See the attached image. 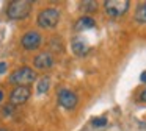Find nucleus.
<instances>
[{
	"label": "nucleus",
	"instance_id": "8",
	"mask_svg": "<svg viewBox=\"0 0 146 131\" xmlns=\"http://www.w3.org/2000/svg\"><path fill=\"white\" fill-rule=\"evenodd\" d=\"M33 64H35V67H36V69L46 70V69H50L52 66H54V58H52V55H50V53H47V52L39 53V55L35 58Z\"/></svg>",
	"mask_w": 146,
	"mask_h": 131
},
{
	"label": "nucleus",
	"instance_id": "5",
	"mask_svg": "<svg viewBox=\"0 0 146 131\" xmlns=\"http://www.w3.org/2000/svg\"><path fill=\"white\" fill-rule=\"evenodd\" d=\"M21 44H22V47L25 50L32 52V50H36L42 44V37H41V34H39L38 31H33L32 30V31H27V33L22 36Z\"/></svg>",
	"mask_w": 146,
	"mask_h": 131
},
{
	"label": "nucleus",
	"instance_id": "14",
	"mask_svg": "<svg viewBox=\"0 0 146 131\" xmlns=\"http://www.w3.org/2000/svg\"><path fill=\"white\" fill-rule=\"evenodd\" d=\"M93 125H94V126H105V125H107V119L105 117H98V119L93 120Z\"/></svg>",
	"mask_w": 146,
	"mask_h": 131
},
{
	"label": "nucleus",
	"instance_id": "4",
	"mask_svg": "<svg viewBox=\"0 0 146 131\" xmlns=\"http://www.w3.org/2000/svg\"><path fill=\"white\" fill-rule=\"evenodd\" d=\"M130 3L127 0H107L104 3L105 6V12L111 17H121L124 12L129 9Z\"/></svg>",
	"mask_w": 146,
	"mask_h": 131
},
{
	"label": "nucleus",
	"instance_id": "18",
	"mask_svg": "<svg viewBox=\"0 0 146 131\" xmlns=\"http://www.w3.org/2000/svg\"><path fill=\"white\" fill-rule=\"evenodd\" d=\"M2 100H3V92L0 90V102H2Z\"/></svg>",
	"mask_w": 146,
	"mask_h": 131
},
{
	"label": "nucleus",
	"instance_id": "6",
	"mask_svg": "<svg viewBox=\"0 0 146 131\" xmlns=\"http://www.w3.org/2000/svg\"><path fill=\"white\" fill-rule=\"evenodd\" d=\"M30 87L25 86H16L10 94V103L11 105H24L30 98Z\"/></svg>",
	"mask_w": 146,
	"mask_h": 131
},
{
	"label": "nucleus",
	"instance_id": "13",
	"mask_svg": "<svg viewBox=\"0 0 146 131\" xmlns=\"http://www.w3.org/2000/svg\"><path fill=\"white\" fill-rule=\"evenodd\" d=\"M82 8L85 9V11H96V9H98V3L96 2H83Z\"/></svg>",
	"mask_w": 146,
	"mask_h": 131
},
{
	"label": "nucleus",
	"instance_id": "1",
	"mask_svg": "<svg viewBox=\"0 0 146 131\" xmlns=\"http://www.w3.org/2000/svg\"><path fill=\"white\" fill-rule=\"evenodd\" d=\"M32 11V2H27V0H16V2H11L7 8V16L11 20H21V19H25L27 16Z\"/></svg>",
	"mask_w": 146,
	"mask_h": 131
},
{
	"label": "nucleus",
	"instance_id": "2",
	"mask_svg": "<svg viewBox=\"0 0 146 131\" xmlns=\"http://www.w3.org/2000/svg\"><path fill=\"white\" fill-rule=\"evenodd\" d=\"M35 80H36L35 70H33V69H30V67H27V66H24V67L14 70L13 73L10 75V83L11 84H16V86H25V87H29V84H32Z\"/></svg>",
	"mask_w": 146,
	"mask_h": 131
},
{
	"label": "nucleus",
	"instance_id": "9",
	"mask_svg": "<svg viewBox=\"0 0 146 131\" xmlns=\"http://www.w3.org/2000/svg\"><path fill=\"white\" fill-rule=\"evenodd\" d=\"M71 47H72V52L77 56H85L90 50L88 44H86V41L83 37H74L72 42H71Z\"/></svg>",
	"mask_w": 146,
	"mask_h": 131
},
{
	"label": "nucleus",
	"instance_id": "10",
	"mask_svg": "<svg viewBox=\"0 0 146 131\" xmlns=\"http://www.w3.org/2000/svg\"><path fill=\"white\" fill-rule=\"evenodd\" d=\"M96 27V22L93 17H90V16H83V17H80L79 20H77L76 24V30L77 31H82V30H88V28H94Z\"/></svg>",
	"mask_w": 146,
	"mask_h": 131
},
{
	"label": "nucleus",
	"instance_id": "16",
	"mask_svg": "<svg viewBox=\"0 0 146 131\" xmlns=\"http://www.w3.org/2000/svg\"><path fill=\"white\" fill-rule=\"evenodd\" d=\"M140 81H141V83H146V72H141V75H140Z\"/></svg>",
	"mask_w": 146,
	"mask_h": 131
},
{
	"label": "nucleus",
	"instance_id": "15",
	"mask_svg": "<svg viewBox=\"0 0 146 131\" xmlns=\"http://www.w3.org/2000/svg\"><path fill=\"white\" fill-rule=\"evenodd\" d=\"M7 70V62H0V73H5Z\"/></svg>",
	"mask_w": 146,
	"mask_h": 131
},
{
	"label": "nucleus",
	"instance_id": "19",
	"mask_svg": "<svg viewBox=\"0 0 146 131\" xmlns=\"http://www.w3.org/2000/svg\"><path fill=\"white\" fill-rule=\"evenodd\" d=\"M0 131H8V130H5V128H0Z\"/></svg>",
	"mask_w": 146,
	"mask_h": 131
},
{
	"label": "nucleus",
	"instance_id": "3",
	"mask_svg": "<svg viewBox=\"0 0 146 131\" xmlns=\"http://www.w3.org/2000/svg\"><path fill=\"white\" fill-rule=\"evenodd\" d=\"M38 25L41 28H54L57 27V24L60 22V11L55 8H47L42 9L38 14V19H36Z\"/></svg>",
	"mask_w": 146,
	"mask_h": 131
},
{
	"label": "nucleus",
	"instance_id": "12",
	"mask_svg": "<svg viewBox=\"0 0 146 131\" xmlns=\"http://www.w3.org/2000/svg\"><path fill=\"white\" fill-rule=\"evenodd\" d=\"M50 87V78L49 77H42L41 80L38 81V86H36V90L38 94H46Z\"/></svg>",
	"mask_w": 146,
	"mask_h": 131
},
{
	"label": "nucleus",
	"instance_id": "17",
	"mask_svg": "<svg viewBox=\"0 0 146 131\" xmlns=\"http://www.w3.org/2000/svg\"><path fill=\"white\" fill-rule=\"evenodd\" d=\"M140 100H141V102H146V90H141V95H140Z\"/></svg>",
	"mask_w": 146,
	"mask_h": 131
},
{
	"label": "nucleus",
	"instance_id": "7",
	"mask_svg": "<svg viewBox=\"0 0 146 131\" xmlns=\"http://www.w3.org/2000/svg\"><path fill=\"white\" fill-rule=\"evenodd\" d=\"M58 103L64 109H74L77 106V95L69 89H60L58 90Z\"/></svg>",
	"mask_w": 146,
	"mask_h": 131
},
{
	"label": "nucleus",
	"instance_id": "11",
	"mask_svg": "<svg viewBox=\"0 0 146 131\" xmlns=\"http://www.w3.org/2000/svg\"><path fill=\"white\" fill-rule=\"evenodd\" d=\"M135 20L138 24H146V2H141L135 11Z\"/></svg>",
	"mask_w": 146,
	"mask_h": 131
}]
</instances>
